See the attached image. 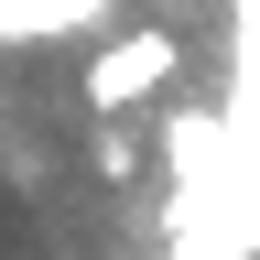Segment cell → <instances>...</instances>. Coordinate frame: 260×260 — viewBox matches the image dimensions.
Wrapping results in <instances>:
<instances>
[{"mask_svg":"<svg viewBox=\"0 0 260 260\" xmlns=\"http://www.w3.org/2000/svg\"><path fill=\"white\" fill-rule=\"evenodd\" d=\"M174 65H184L174 32H109V44H98V65H87V109H98V119L141 109L152 87H174Z\"/></svg>","mask_w":260,"mask_h":260,"instance_id":"cell-1","label":"cell"},{"mask_svg":"<svg viewBox=\"0 0 260 260\" xmlns=\"http://www.w3.org/2000/svg\"><path fill=\"white\" fill-rule=\"evenodd\" d=\"M119 0H0V44H87Z\"/></svg>","mask_w":260,"mask_h":260,"instance_id":"cell-2","label":"cell"},{"mask_svg":"<svg viewBox=\"0 0 260 260\" xmlns=\"http://www.w3.org/2000/svg\"><path fill=\"white\" fill-rule=\"evenodd\" d=\"M0 54H11V44H0Z\"/></svg>","mask_w":260,"mask_h":260,"instance_id":"cell-3","label":"cell"}]
</instances>
